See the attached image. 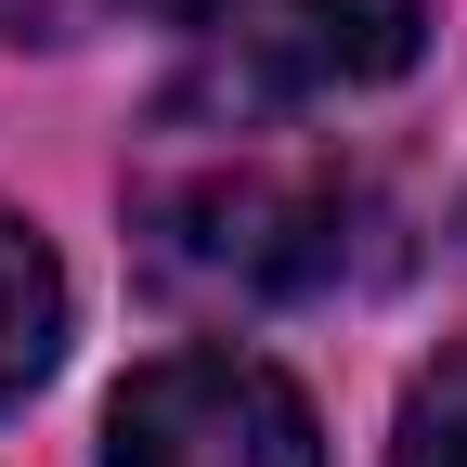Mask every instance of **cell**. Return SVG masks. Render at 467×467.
<instances>
[{
  "instance_id": "4",
  "label": "cell",
  "mask_w": 467,
  "mask_h": 467,
  "mask_svg": "<svg viewBox=\"0 0 467 467\" xmlns=\"http://www.w3.org/2000/svg\"><path fill=\"white\" fill-rule=\"evenodd\" d=\"M52 350H66V260L39 247L26 208H0V416L52 377Z\"/></svg>"
},
{
  "instance_id": "5",
  "label": "cell",
  "mask_w": 467,
  "mask_h": 467,
  "mask_svg": "<svg viewBox=\"0 0 467 467\" xmlns=\"http://www.w3.org/2000/svg\"><path fill=\"white\" fill-rule=\"evenodd\" d=\"M389 467H467V350L402 389V429H389Z\"/></svg>"
},
{
  "instance_id": "2",
  "label": "cell",
  "mask_w": 467,
  "mask_h": 467,
  "mask_svg": "<svg viewBox=\"0 0 467 467\" xmlns=\"http://www.w3.org/2000/svg\"><path fill=\"white\" fill-rule=\"evenodd\" d=\"M104 467H325V429L260 350H156L104 416Z\"/></svg>"
},
{
  "instance_id": "1",
  "label": "cell",
  "mask_w": 467,
  "mask_h": 467,
  "mask_svg": "<svg viewBox=\"0 0 467 467\" xmlns=\"http://www.w3.org/2000/svg\"><path fill=\"white\" fill-rule=\"evenodd\" d=\"M143 260L169 299L208 312L312 299L350 260V182L299 143H195L143 182Z\"/></svg>"
},
{
  "instance_id": "3",
  "label": "cell",
  "mask_w": 467,
  "mask_h": 467,
  "mask_svg": "<svg viewBox=\"0 0 467 467\" xmlns=\"http://www.w3.org/2000/svg\"><path fill=\"white\" fill-rule=\"evenodd\" d=\"M143 14L208 39V66L273 104L285 91H377L429 39V0H143Z\"/></svg>"
},
{
  "instance_id": "6",
  "label": "cell",
  "mask_w": 467,
  "mask_h": 467,
  "mask_svg": "<svg viewBox=\"0 0 467 467\" xmlns=\"http://www.w3.org/2000/svg\"><path fill=\"white\" fill-rule=\"evenodd\" d=\"M104 0H0V39H78Z\"/></svg>"
}]
</instances>
